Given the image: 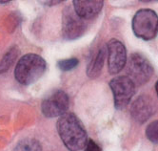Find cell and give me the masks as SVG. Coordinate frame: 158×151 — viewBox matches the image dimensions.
Instances as JSON below:
<instances>
[{"instance_id": "obj_1", "label": "cell", "mask_w": 158, "mask_h": 151, "mask_svg": "<svg viewBox=\"0 0 158 151\" xmlns=\"http://www.w3.org/2000/svg\"><path fill=\"white\" fill-rule=\"evenodd\" d=\"M56 126L60 139L70 151H79L85 147L87 132L80 120L74 114L65 113L60 116Z\"/></svg>"}, {"instance_id": "obj_2", "label": "cell", "mask_w": 158, "mask_h": 151, "mask_svg": "<svg viewBox=\"0 0 158 151\" xmlns=\"http://www.w3.org/2000/svg\"><path fill=\"white\" fill-rule=\"evenodd\" d=\"M46 61L36 54H27L18 60L15 77L19 83L30 85L38 80L46 71Z\"/></svg>"}, {"instance_id": "obj_3", "label": "cell", "mask_w": 158, "mask_h": 151, "mask_svg": "<svg viewBox=\"0 0 158 151\" xmlns=\"http://www.w3.org/2000/svg\"><path fill=\"white\" fill-rule=\"evenodd\" d=\"M132 31L143 40H152L158 34V16L151 9H141L132 18Z\"/></svg>"}, {"instance_id": "obj_4", "label": "cell", "mask_w": 158, "mask_h": 151, "mask_svg": "<svg viewBox=\"0 0 158 151\" xmlns=\"http://www.w3.org/2000/svg\"><path fill=\"white\" fill-rule=\"evenodd\" d=\"M128 78L134 85H142L148 82L153 74V68L151 62L140 54L131 55L127 65Z\"/></svg>"}, {"instance_id": "obj_5", "label": "cell", "mask_w": 158, "mask_h": 151, "mask_svg": "<svg viewBox=\"0 0 158 151\" xmlns=\"http://www.w3.org/2000/svg\"><path fill=\"white\" fill-rule=\"evenodd\" d=\"M110 87L114 94V106L118 110L124 109L128 105L135 93V85L127 76L112 78Z\"/></svg>"}, {"instance_id": "obj_6", "label": "cell", "mask_w": 158, "mask_h": 151, "mask_svg": "<svg viewBox=\"0 0 158 151\" xmlns=\"http://www.w3.org/2000/svg\"><path fill=\"white\" fill-rule=\"evenodd\" d=\"M69 97L62 90H56L46 97L42 102L41 110L45 117H60L69 108Z\"/></svg>"}, {"instance_id": "obj_7", "label": "cell", "mask_w": 158, "mask_h": 151, "mask_svg": "<svg viewBox=\"0 0 158 151\" xmlns=\"http://www.w3.org/2000/svg\"><path fill=\"white\" fill-rule=\"evenodd\" d=\"M108 68L111 75L119 73L127 63V51L124 44L117 39H110L107 45Z\"/></svg>"}, {"instance_id": "obj_8", "label": "cell", "mask_w": 158, "mask_h": 151, "mask_svg": "<svg viewBox=\"0 0 158 151\" xmlns=\"http://www.w3.org/2000/svg\"><path fill=\"white\" fill-rule=\"evenodd\" d=\"M85 32V22L79 17L75 11L68 9L63 15L62 34L67 40H74L80 38Z\"/></svg>"}, {"instance_id": "obj_9", "label": "cell", "mask_w": 158, "mask_h": 151, "mask_svg": "<svg viewBox=\"0 0 158 151\" xmlns=\"http://www.w3.org/2000/svg\"><path fill=\"white\" fill-rule=\"evenodd\" d=\"M154 102L148 95L139 96L131 106V117L139 123L146 122L154 114Z\"/></svg>"}, {"instance_id": "obj_10", "label": "cell", "mask_w": 158, "mask_h": 151, "mask_svg": "<svg viewBox=\"0 0 158 151\" xmlns=\"http://www.w3.org/2000/svg\"><path fill=\"white\" fill-rule=\"evenodd\" d=\"M103 5L100 0H73V11L82 19H92L100 13Z\"/></svg>"}, {"instance_id": "obj_11", "label": "cell", "mask_w": 158, "mask_h": 151, "mask_svg": "<svg viewBox=\"0 0 158 151\" xmlns=\"http://www.w3.org/2000/svg\"><path fill=\"white\" fill-rule=\"evenodd\" d=\"M106 52H107L106 48L101 47L92 56V57L89 59L88 67H87L88 77L94 78L100 75L101 70H102L103 65H104Z\"/></svg>"}, {"instance_id": "obj_12", "label": "cell", "mask_w": 158, "mask_h": 151, "mask_svg": "<svg viewBox=\"0 0 158 151\" xmlns=\"http://www.w3.org/2000/svg\"><path fill=\"white\" fill-rule=\"evenodd\" d=\"M19 55V50L16 46L10 48L2 57V60H0V74L5 73L10 67L12 66L15 60L17 59V56Z\"/></svg>"}, {"instance_id": "obj_13", "label": "cell", "mask_w": 158, "mask_h": 151, "mask_svg": "<svg viewBox=\"0 0 158 151\" xmlns=\"http://www.w3.org/2000/svg\"><path fill=\"white\" fill-rule=\"evenodd\" d=\"M15 151H42V146L37 140L25 139L17 144Z\"/></svg>"}, {"instance_id": "obj_14", "label": "cell", "mask_w": 158, "mask_h": 151, "mask_svg": "<svg viewBox=\"0 0 158 151\" xmlns=\"http://www.w3.org/2000/svg\"><path fill=\"white\" fill-rule=\"evenodd\" d=\"M146 136L152 143L158 144V120L153 121L147 126Z\"/></svg>"}, {"instance_id": "obj_15", "label": "cell", "mask_w": 158, "mask_h": 151, "mask_svg": "<svg viewBox=\"0 0 158 151\" xmlns=\"http://www.w3.org/2000/svg\"><path fill=\"white\" fill-rule=\"evenodd\" d=\"M78 60L77 59H68V60H62L57 62V66L61 71H71L74 69L78 65Z\"/></svg>"}, {"instance_id": "obj_16", "label": "cell", "mask_w": 158, "mask_h": 151, "mask_svg": "<svg viewBox=\"0 0 158 151\" xmlns=\"http://www.w3.org/2000/svg\"><path fill=\"white\" fill-rule=\"evenodd\" d=\"M84 148H85V151H101V148L99 147V145L93 140L87 141V144Z\"/></svg>"}, {"instance_id": "obj_17", "label": "cell", "mask_w": 158, "mask_h": 151, "mask_svg": "<svg viewBox=\"0 0 158 151\" xmlns=\"http://www.w3.org/2000/svg\"><path fill=\"white\" fill-rule=\"evenodd\" d=\"M155 91H156V94L158 96V80H157V82L155 83Z\"/></svg>"}, {"instance_id": "obj_18", "label": "cell", "mask_w": 158, "mask_h": 151, "mask_svg": "<svg viewBox=\"0 0 158 151\" xmlns=\"http://www.w3.org/2000/svg\"><path fill=\"white\" fill-rule=\"evenodd\" d=\"M10 3V1H0V4H8Z\"/></svg>"}]
</instances>
